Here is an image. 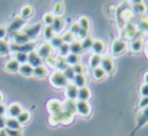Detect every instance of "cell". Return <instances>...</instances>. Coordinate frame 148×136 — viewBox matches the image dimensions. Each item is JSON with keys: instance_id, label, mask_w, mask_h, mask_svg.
Instances as JSON below:
<instances>
[{"instance_id": "obj_1", "label": "cell", "mask_w": 148, "mask_h": 136, "mask_svg": "<svg viewBox=\"0 0 148 136\" xmlns=\"http://www.w3.org/2000/svg\"><path fill=\"white\" fill-rule=\"evenodd\" d=\"M50 83L56 88H64L68 85L67 79L64 76L63 72L56 70L55 72H53L50 77Z\"/></svg>"}, {"instance_id": "obj_2", "label": "cell", "mask_w": 148, "mask_h": 136, "mask_svg": "<svg viewBox=\"0 0 148 136\" xmlns=\"http://www.w3.org/2000/svg\"><path fill=\"white\" fill-rule=\"evenodd\" d=\"M35 43L34 41H29L27 43H25V45H9V49L10 51H14V53H25L29 55V53L35 51Z\"/></svg>"}, {"instance_id": "obj_3", "label": "cell", "mask_w": 148, "mask_h": 136, "mask_svg": "<svg viewBox=\"0 0 148 136\" xmlns=\"http://www.w3.org/2000/svg\"><path fill=\"white\" fill-rule=\"evenodd\" d=\"M112 55H115V57H118V55L124 53L126 51H127V43L123 41V39H117L113 41L112 43Z\"/></svg>"}, {"instance_id": "obj_4", "label": "cell", "mask_w": 148, "mask_h": 136, "mask_svg": "<svg viewBox=\"0 0 148 136\" xmlns=\"http://www.w3.org/2000/svg\"><path fill=\"white\" fill-rule=\"evenodd\" d=\"M42 27H43L42 23L39 22V23H36V24H33V25H29V26L25 27L21 31H23V32L32 41V39H36V37H38V35L41 32Z\"/></svg>"}, {"instance_id": "obj_5", "label": "cell", "mask_w": 148, "mask_h": 136, "mask_svg": "<svg viewBox=\"0 0 148 136\" xmlns=\"http://www.w3.org/2000/svg\"><path fill=\"white\" fill-rule=\"evenodd\" d=\"M25 19L21 18V16H16L12 19V20L9 22L8 26H7L6 30L8 33H13V32H16V31H19V29L25 24Z\"/></svg>"}, {"instance_id": "obj_6", "label": "cell", "mask_w": 148, "mask_h": 136, "mask_svg": "<svg viewBox=\"0 0 148 136\" xmlns=\"http://www.w3.org/2000/svg\"><path fill=\"white\" fill-rule=\"evenodd\" d=\"M11 41L13 45H25L29 41H32L23 31H16V32L11 33Z\"/></svg>"}, {"instance_id": "obj_7", "label": "cell", "mask_w": 148, "mask_h": 136, "mask_svg": "<svg viewBox=\"0 0 148 136\" xmlns=\"http://www.w3.org/2000/svg\"><path fill=\"white\" fill-rule=\"evenodd\" d=\"M47 107L49 112L51 113V115H56V114H59L63 111V106L62 103L58 100H51V101L48 102Z\"/></svg>"}, {"instance_id": "obj_8", "label": "cell", "mask_w": 148, "mask_h": 136, "mask_svg": "<svg viewBox=\"0 0 148 136\" xmlns=\"http://www.w3.org/2000/svg\"><path fill=\"white\" fill-rule=\"evenodd\" d=\"M114 61L111 57L109 55H106V57L101 58V68L105 71L106 74H111L114 71Z\"/></svg>"}, {"instance_id": "obj_9", "label": "cell", "mask_w": 148, "mask_h": 136, "mask_svg": "<svg viewBox=\"0 0 148 136\" xmlns=\"http://www.w3.org/2000/svg\"><path fill=\"white\" fill-rule=\"evenodd\" d=\"M146 123H148V106L143 109H141V112L138 114L137 117V126L135 128V131H137L139 128L144 126Z\"/></svg>"}, {"instance_id": "obj_10", "label": "cell", "mask_w": 148, "mask_h": 136, "mask_svg": "<svg viewBox=\"0 0 148 136\" xmlns=\"http://www.w3.org/2000/svg\"><path fill=\"white\" fill-rule=\"evenodd\" d=\"M27 64L31 65L33 68H37L39 66H42L43 64V59L37 53V51H32L27 55Z\"/></svg>"}, {"instance_id": "obj_11", "label": "cell", "mask_w": 148, "mask_h": 136, "mask_svg": "<svg viewBox=\"0 0 148 136\" xmlns=\"http://www.w3.org/2000/svg\"><path fill=\"white\" fill-rule=\"evenodd\" d=\"M51 53H52V47H51V45H50V43H42L37 51V53L43 60L44 59L46 60L48 57H50V55H51Z\"/></svg>"}, {"instance_id": "obj_12", "label": "cell", "mask_w": 148, "mask_h": 136, "mask_svg": "<svg viewBox=\"0 0 148 136\" xmlns=\"http://www.w3.org/2000/svg\"><path fill=\"white\" fill-rule=\"evenodd\" d=\"M76 111L81 116H88L90 113V106L87 103V101H77Z\"/></svg>"}, {"instance_id": "obj_13", "label": "cell", "mask_w": 148, "mask_h": 136, "mask_svg": "<svg viewBox=\"0 0 148 136\" xmlns=\"http://www.w3.org/2000/svg\"><path fill=\"white\" fill-rule=\"evenodd\" d=\"M65 94L67 99L75 101L77 99V95H78V88L74 84H68L65 87Z\"/></svg>"}, {"instance_id": "obj_14", "label": "cell", "mask_w": 148, "mask_h": 136, "mask_svg": "<svg viewBox=\"0 0 148 136\" xmlns=\"http://www.w3.org/2000/svg\"><path fill=\"white\" fill-rule=\"evenodd\" d=\"M8 113L9 118H17L19 114L23 112V108H21V104L18 103H12L11 105H9L8 109L6 110Z\"/></svg>"}, {"instance_id": "obj_15", "label": "cell", "mask_w": 148, "mask_h": 136, "mask_svg": "<svg viewBox=\"0 0 148 136\" xmlns=\"http://www.w3.org/2000/svg\"><path fill=\"white\" fill-rule=\"evenodd\" d=\"M105 43H103V41H99V39H93V43H92V49L93 53L95 55H101V53L105 51Z\"/></svg>"}, {"instance_id": "obj_16", "label": "cell", "mask_w": 148, "mask_h": 136, "mask_svg": "<svg viewBox=\"0 0 148 136\" xmlns=\"http://www.w3.org/2000/svg\"><path fill=\"white\" fill-rule=\"evenodd\" d=\"M69 49H70V53H74V55H79V53L83 51L81 41H73L71 43H69Z\"/></svg>"}, {"instance_id": "obj_17", "label": "cell", "mask_w": 148, "mask_h": 136, "mask_svg": "<svg viewBox=\"0 0 148 136\" xmlns=\"http://www.w3.org/2000/svg\"><path fill=\"white\" fill-rule=\"evenodd\" d=\"M89 98H90V90H89L86 86L82 88H79L78 95H77L78 101H87Z\"/></svg>"}, {"instance_id": "obj_18", "label": "cell", "mask_w": 148, "mask_h": 136, "mask_svg": "<svg viewBox=\"0 0 148 136\" xmlns=\"http://www.w3.org/2000/svg\"><path fill=\"white\" fill-rule=\"evenodd\" d=\"M19 67H21V65H19L14 59L9 60L4 65L5 70H6L7 72H10V73H16V72H18Z\"/></svg>"}, {"instance_id": "obj_19", "label": "cell", "mask_w": 148, "mask_h": 136, "mask_svg": "<svg viewBox=\"0 0 148 136\" xmlns=\"http://www.w3.org/2000/svg\"><path fill=\"white\" fill-rule=\"evenodd\" d=\"M63 110L64 111H68L70 113H75L76 112V101H74V100H69L67 99L63 104Z\"/></svg>"}, {"instance_id": "obj_20", "label": "cell", "mask_w": 148, "mask_h": 136, "mask_svg": "<svg viewBox=\"0 0 148 136\" xmlns=\"http://www.w3.org/2000/svg\"><path fill=\"white\" fill-rule=\"evenodd\" d=\"M73 84L76 86L77 88H82L85 87V84H86V77H85L84 74H78V75H75L73 79Z\"/></svg>"}, {"instance_id": "obj_21", "label": "cell", "mask_w": 148, "mask_h": 136, "mask_svg": "<svg viewBox=\"0 0 148 136\" xmlns=\"http://www.w3.org/2000/svg\"><path fill=\"white\" fill-rule=\"evenodd\" d=\"M18 72L23 76H25V77H31L34 74V68L27 63V64H23V65H21Z\"/></svg>"}, {"instance_id": "obj_22", "label": "cell", "mask_w": 148, "mask_h": 136, "mask_svg": "<svg viewBox=\"0 0 148 136\" xmlns=\"http://www.w3.org/2000/svg\"><path fill=\"white\" fill-rule=\"evenodd\" d=\"M52 28H53L54 32H60L62 30L64 26V22L62 20V18L60 16H55L54 17L53 23H52Z\"/></svg>"}, {"instance_id": "obj_23", "label": "cell", "mask_w": 148, "mask_h": 136, "mask_svg": "<svg viewBox=\"0 0 148 136\" xmlns=\"http://www.w3.org/2000/svg\"><path fill=\"white\" fill-rule=\"evenodd\" d=\"M48 74V70L45 66H39L37 68H34V74L33 76H35L36 78H39V79H42V78H45Z\"/></svg>"}, {"instance_id": "obj_24", "label": "cell", "mask_w": 148, "mask_h": 136, "mask_svg": "<svg viewBox=\"0 0 148 136\" xmlns=\"http://www.w3.org/2000/svg\"><path fill=\"white\" fill-rule=\"evenodd\" d=\"M6 128L14 130H21V125L16 118H7L6 119Z\"/></svg>"}, {"instance_id": "obj_25", "label": "cell", "mask_w": 148, "mask_h": 136, "mask_svg": "<svg viewBox=\"0 0 148 136\" xmlns=\"http://www.w3.org/2000/svg\"><path fill=\"white\" fill-rule=\"evenodd\" d=\"M142 47H143V41L141 39H135L130 43V49L134 53H138L141 51Z\"/></svg>"}, {"instance_id": "obj_26", "label": "cell", "mask_w": 148, "mask_h": 136, "mask_svg": "<svg viewBox=\"0 0 148 136\" xmlns=\"http://www.w3.org/2000/svg\"><path fill=\"white\" fill-rule=\"evenodd\" d=\"M101 62V57L99 55H95L93 53L92 55L89 59V66H90L91 69H97V68L99 67Z\"/></svg>"}, {"instance_id": "obj_27", "label": "cell", "mask_w": 148, "mask_h": 136, "mask_svg": "<svg viewBox=\"0 0 148 136\" xmlns=\"http://www.w3.org/2000/svg\"><path fill=\"white\" fill-rule=\"evenodd\" d=\"M73 113H70V112L68 111H62L61 113H59V116H60V121H61V123H70L72 120V118H73Z\"/></svg>"}, {"instance_id": "obj_28", "label": "cell", "mask_w": 148, "mask_h": 136, "mask_svg": "<svg viewBox=\"0 0 148 136\" xmlns=\"http://www.w3.org/2000/svg\"><path fill=\"white\" fill-rule=\"evenodd\" d=\"M65 60H66V63H67V65H71L72 67H73L74 65L78 64L79 61H80V59H79V55H74V53H69V55L65 58Z\"/></svg>"}, {"instance_id": "obj_29", "label": "cell", "mask_w": 148, "mask_h": 136, "mask_svg": "<svg viewBox=\"0 0 148 136\" xmlns=\"http://www.w3.org/2000/svg\"><path fill=\"white\" fill-rule=\"evenodd\" d=\"M32 14H33V8H32V6H29V5H25V6H23V8H21V18H23V19L27 20V19L29 18Z\"/></svg>"}, {"instance_id": "obj_30", "label": "cell", "mask_w": 148, "mask_h": 136, "mask_svg": "<svg viewBox=\"0 0 148 136\" xmlns=\"http://www.w3.org/2000/svg\"><path fill=\"white\" fill-rule=\"evenodd\" d=\"M63 43H64V41H63V39H62V37H60V35H54V37H52L51 41H50L51 47H56V49H59Z\"/></svg>"}, {"instance_id": "obj_31", "label": "cell", "mask_w": 148, "mask_h": 136, "mask_svg": "<svg viewBox=\"0 0 148 136\" xmlns=\"http://www.w3.org/2000/svg\"><path fill=\"white\" fill-rule=\"evenodd\" d=\"M54 30L53 28H52L51 25H47V26L44 27L43 29V37H45L47 41H51L52 37H54Z\"/></svg>"}, {"instance_id": "obj_32", "label": "cell", "mask_w": 148, "mask_h": 136, "mask_svg": "<svg viewBox=\"0 0 148 136\" xmlns=\"http://www.w3.org/2000/svg\"><path fill=\"white\" fill-rule=\"evenodd\" d=\"M133 9H134L133 11L136 13V14L142 15V14H144V13H145V11H146V5L141 1L140 3L134 4L133 5Z\"/></svg>"}, {"instance_id": "obj_33", "label": "cell", "mask_w": 148, "mask_h": 136, "mask_svg": "<svg viewBox=\"0 0 148 136\" xmlns=\"http://www.w3.org/2000/svg\"><path fill=\"white\" fill-rule=\"evenodd\" d=\"M14 60L19 64V65L27 64V53H15Z\"/></svg>"}, {"instance_id": "obj_34", "label": "cell", "mask_w": 148, "mask_h": 136, "mask_svg": "<svg viewBox=\"0 0 148 136\" xmlns=\"http://www.w3.org/2000/svg\"><path fill=\"white\" fill-rule=\"evenodd\" d=\"M92 43H93V39L89 35H87L85 39H83V41H81V45H82L83 51H86V49H91V47H92Z\"/></svg>"}, {"instance_id": "obj_35", "label": "cell", "mask_w": 148, "mask_h": 136, "mask_svg": "<svg viewBox=\"0 0 148 136\" xmlns=\"http://www.w3.org/2000/svg\"><path fill=\"white\" fill-rule=\"evenodd\" d=\"M29 118H31V114H29V112H27V111H23L21 114L18 115V117L16 118L17 119V121L21 123V124H25L27 121L29 120Z\"/></svg>"}, {"instance_id": "obj_36", "label": "cell", "mask_w": 148, "mask_h": 136, "mask_svg": "<svg viewBox=\"0 0 148 136\" xmlns=\"http://www.w3.org/2000/svg\"><path fill=\"white\" fill-rule=\"evenodd\" d=\"M10 49H9V45L5 43L3 39H0V55H6L9 53Z\"/></svg>"}, {"instance_id": "obj_37", "label": "cell", "mask_w": 148, "mask_h": 136, "mask_svg": "<svg viewBox=\"0 0 148 136\" xmlns=\"http://www.w3.org/2000/svg\"><path fill=\"white\" fill-rule=\"evenodd\" d=\"M67 67H68V65H67V63H66L65 58H63V57H59V58H58L57 62H56V67L55 68H57L59 71L63 72Z\"/></svg>"}, {"instance_id": "obj_38", "label": "cell", "mask_w": 148, "mask_h": 136, "mask_svg": "<svg viewBox=\"0 0 148 136\" xmlns=\"http://www.w3.org/2000/svg\"><path fill=\"white\" fill-rule=\"evenodd\" d=\"M92 75H93V78H95V80L99 81V80H103V78H105L106 73L101 67H99V68H97V69H93Z\"/></svg>"}, {"instance_id": "obj_39", "label": "cell", "mask_w": 148, "mask_h": 136, "mask_svg": "<svg viewBox=\"0 0 148 136\" xmlns=\"http://www.w3.org/2000/svg\"><path fill=\"white\" fill-rule=\"evenodd\" d=\"M78 24H79V26H80V28L84 29V30H87V31L89 30V25H90V23H89V20L87 17L81 16L80 18H79Z\"/></svg>"}, {"instance_id": "obj_40", "label": "cell", "mask_w": 148, "mask_h": 136, "mask_svg": "<svg viewBox=\"0 0 148 136\" xmlns=\"http://www.w3.org/2000/svg\"><path fill=\"white\" fill-rule=\"evenodd\" d=\"M63 74H64V76H65L66 79H67V81L73 80L74 77H75V73H74V71H73V68L70 67V66H68V67L64 70Z\"/></svg>"}, {"instance_id": "obj_41", "label": "cell", "mask_w": 148, "mask_h": 136, "mask_svg": "<svg viewBox=\"0 0 148 136\" xmlns=\"http://www.w3.org/2000/svg\"><path fill=\"white\" fill-rule=\"evenodd\" d=\"M70 53V49H69V45L68 43H63L61 47H59V55L60 57L66 58L68 55Z\"/></svg>"}, {"instance_id": "obj_42", "label": "cell", "mask_w": 148, "mask_h": 136, "mask_svg": "<svg viewBox=\"0 0 148 136\" xmlns=\"http://www.w3.org/2000/svg\"><path fill=\"white\" fill-rule=\"evenodd\" d=\"M137 26L140 30H148V18H140L137 22Z\"/></svg>"}, {"instance_id": "obj_43", "label": "cell", "mask_w": 148, "mask_h": 136, "mask_svg": "<svg viewBox=\"0 0 148 136\" xmlns=\"http://www.w3.org/2000/svg\"><path fill=\"white\" fill-rule=\"evenodd\" d=\"M62 12H63V4H62V2L58 1V2H56L55 5H54L53 13L55 15H57V16H59Z\"/></svg>"}, {"instance_id": "obj_44", "label": "cell", "mask_w": 148, "mask_h": 136, "mask_svg": "<svg viewBox=\"0 0 148 136\" xmlns=\"http://www.w3.org/2000/svg\"><path fill=\"white\" fill-rule=\"evenodd\" d=\"M54 14L52 13H45L43 15V21L46 25H52L53 23V20H54Z\"/></svg>"}, {"instance_id": "obj_45", "label": "cell", "mask_w": 148, "mask_h": 136, "mask_svg": "<svg viewBox=\"0 0 148 136\" xmlns=\"http://www.w3.org/2000/svg\"><path fill=\"white\" fill-rule=\"evenodd\" d=\"M62 39H63L64 43H71L72 41H74V35H72L70 31H66L65 33H64L63 35H62Z\"/></svg>"}, {"instance_id": "obj_46", "label": "cell", "mask_w": 148, "mask_h": 136, "mask_svg": "<svg viewBox=\"0 0 148 136\" xmlns=\"http://www.w3.org/2000/svg\"><path fill=\"white\" fill-rule=\"evenodd\" d=\"M126 29H127V32H126V35H127V37L131 39V37H135L136 30H135V27H134V25L128 23L127 26H126Z\"/></svg>"}, {"instance_id": "obj_47", "label": "cell", "mask_w": 148, "mask_h": 136, "mask_svg": "<svg viewBox=\"0 0 148 136\" xmlns=\"http://www.w3.org/2000/svg\"><path fill=\"white\" fill-rule=\"evenodd\" d=\"M123 20H126V21H129L131 18H133V11L131 10H123V13H122L121 16Z\"/></svg>"}, {"instance_id": "obj_48", "label": "cell", "mask_w": 148, "mask_h": 136, "mask_svg": "<svg viewBox=\"0 0 148 136\" xmlns=\"http://www.w3.org/2000/svg\"><path fill=\"white\" fill-rule=\"evenodd\" d=\"M49 121L51 125H57V124L61 123L60 121V116L59 114H56V115H51L49 118Z\"/></svg>"}, {"instance_id": "obj_49", "label": "cell", "mask_w": 148, "mask_h": 136, "mask_svg": "<svg viewBox=\"0 0 148 136\" xmlns=\"http://www.w3.org/2000/svg\"><path fill=\"white\" fill-rule=\"evenodd\" d=\"M72 68H73V71H74V73H75V75H78V74H83V72H84V68H83V66L81 65L80 63L76 64V65H74Z\"/></svg>"}, {"instance_id": "obj_50", "label": "cell", "mask_w": 148, "mask_h": 136, "mask_svg": "<svg viewBox=\"0 0 148 136\" xmlns=\"http://www.w3.org/2000/svg\"><path fill=\"white\" fill-rule=\"evenodd\" d=\"M5 131L7 133V136H21V130H14L5 128Z\"/></svg>"}, {"instance_id": "obj_51", "label": "cell", "mask_w": 148, "mask_h": 136, "mask_svg": "<svg viewBox=\"0 0 148 136\" xmlns=\"http://www.w3.org/2000/svg\"><path fill=\"white\" fill-rule=\"evenodd\" d=\"M79 30H80V26H79L78 22L72 23V25L70 26V32L74 35H77L79 32Z\"/></svg>"}, {"instance_id": "obj_52", "label": "cell", "mask_w": 148, "mask_h": 136, "mask_svg": "<svg viewBox=\"0 0 148 136\" xmlns=\"http://www.w3.org/2000/svg\"><path fill=\"white\" fill-rule=\"evenodd\" d=\"M148 106V97H142L141 100L138 103V108L139 109H143V108Z\"/></svg>"}, {"instance_id": "obj_53", "label": "cell", "mask_w": 148, "mask_h": 136, "mask_svg": "<svg viewBox=\"0 0 148 136\" xmlns=\"http://www.w3.org/2000/svg\"><path fill=\"white\" fill-rule=\"evenodd\" d=\"M140 94H141L142 97H148V84L144 83L140 87Z\"/></svg>"}, {"instance_id": "obj_54", "label": "cell", "mask_w": 148, "mask_h": 136, "mask_svg": "<svg viewBox=\"0 0 148 136\" xmlns=\"http://www.w3.org/2000/svg\"><path fill=\"white\" fill-rule=\"evenodd\" d=\"M46 62H47L49 66L55 68L56 67V62H57V59H56L55 57H53V55H50V57H48L47 59H46Z\"/></svg>"}, {"instance_id": "obj_55", "label": "cell", "mask_w": 148, "mask_h": 136, "mask_svg": "<svg viewBox=\"0 0 148 136\" xmlns=\"http://www.w3.org/2000/svg\"><path fill=\"white\" fill-rule=\"evenodd\" d=\"M6 27L3 26V25H0V39H3L6 35Z\"/></svg>"}, {"instance_id": "obj_56", "label": "cell", "mask_w": 148, "mask_h": 136, "mask_svg": "<svg viewBox=\"0 0 148 136\" xmlns=\"http://www.w3.org/2000/svg\"><path fill=\"white\" fill-rule=\"evenodd\" d=\"M77 35H78L80 39H85V37L88 35V31L84 30V29H82V28H80V30H79V32L77 33Z\"/></svg>"}, {"instance_id": "obj_57", "label": "cell", "mask_w": 148, "mask_h": 136, "mask_svg": "<svg viewBox=\"0 0 148 136\" xmlns=\"http://www.w3.org/2000/svg\"><path fill=\"white\" fill-rule=\"evenodd\" d=\"M4 127H6V119L4 116H0V130L4 129Z\"/></svg>"}, {"instance_id": "obj_58", "label": "cell", "mask_w": 148, "mask_h": 136, "mask_svg": "<svg viewBox=\"0 0 148 136\" xmlns=\"http://www.w3.org/2000/svg\"><path fill=\"white\" fill-rule=\"evenodd\" d=\"M6 112V107L3 104H0V116H3Z\"/></svg>"}, {"instance_id": "obj_59", "label": "cell", "mask_w": 148, "mask_h": 136, "mask_svg": "<svg viewBox=\"0 0 148 136\" xmlns=\"http://www.w3.org/2000/svg\"><path fill=\"white\" fill-rule=\"evenodd\" d=\"M0 136H7V133H6V131H5V129L0 130Z\"/></svg>"}, {"instance_id": "obj_60", "label": "cell", "mask_w": 148, "mask_h": 136, "mask_svg": "<svg viewBox=\"0 0 148 136\" xmlns=\"http://www.w3.org/2000/svg\"><path fill=\"white\" fill-rule=\"evenodd\" d=\"M143 79H144V82H145V84H148V72L145 74V75H144Z\"/></svg>"}, {"instance_id": "obj_61", "label": "cell", "mask_w": 148, "mask_h": 136, "mask_svg": "<svg viewBox=\"0 0 148 136\" xmlns=\"http://www.w3.org/2000/svg\"><path fill=\"white\" fill-rule=\"evenodd\" d=\"M145 53H146V55L148 58V39H147V43H146V45H145Z\"/></svg>"}, {"instance_id": "obj_62", "label": "cell", "mask_w": 148, "mask_h": 136, "mask_svg": "<svg viewBox=\"0 0 148 136\" xmlns=\"http://www.w3.org/2000/svg\"><path fill=\"white\" fill-rule=\"evenodd\" d=\"M2 101H3V95H2V93L0 92V104H2Z\"/></svg>"}]
</instances>
